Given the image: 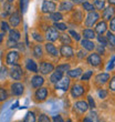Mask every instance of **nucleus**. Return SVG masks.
Here are the masks:
<instances>
[{"instance_id":"obj_44","label":"nucleus","mask_w":115,"mask_h":122,"mask_svg":"<svg viewBox=\"0 0 115 122\" xmlns=\"http://www.w3.org/2000/svg\"><path fill=\"white\" fill-rule=\"evenodd\" d=\"M87 103H89V107L91 108V109H95V107H96V104H95V101H94V99H93L91 96H89L87 97Z\"/></svg>"},{"instance_id":"obj_7","label":"nucleus","mask_w":115,"mask_h":122,"mask_svg":"<svg viewBox=\"0 0 115 122\" xmlns=\"http://www.w3.org/2000/svg\"><path fill=\"white\" fill-rule=\"evenodd\" d=\"M39 71H40V73H42V74L52 73V72L54 71V66H53L51 62H48V61H41V62H40Z\"/></svg>"},{"instance_id":"obj_28","label":"nucleus","mask_w":115,"mask_h":122,"mask_svg":"<svg viewBox=\"0 0 115 122\" xmlns=\"http://www.w3.org/2000/svg\"><path fill=\"white\" fill-rule=\"evenodd\" d=\"M49 19H51L52 21H54V22H60L61 20L63 19V16H62V13L61 12H52L49 15Z\"/></svg>"},{"instance_id":"obj_36","label":"nucleus","mask_w":115,"mask_h":122,"mask_svg":"<svg viewBox=\"0 0 115 122\" xmlns=\"http://www.w3.org/2000/svg\"><path fill=\"white\" fill-rule=\"evenodd\" d=\"M57 70H59V71H61V72H65V71H69L70 70V64L69 63H64V64H59L57 67Z\"/></svg>"},{"instance_id":"obj_1","label":"nucleus","mask_w":115,"mask_h":122,"mask_svg":"<svg viewBox=\"0 0 115 122\" xmlns=\"http://www.w3.org/2000/svg\"><path fill=\"white\" fill-rule=\"evenodd\" d=\"M99 19H100L99 12H96V11H91V12H89L85 18V22H84L85 23V27H87V28L94 27L96 23L99 22Z\"/></svg>"},{"instance_id":"obj_17","label":"nucleus","mask_w":115,"mask_h":122,"mask_svg":"<svg viewBox=\"0 0 115 122\" xmlns=\"http://www.w3.org/2000/svg\"><path fill=\"white\" fill-rule=\"evenodd\" d=\"M110 80V74L106 73V72H103V73H99L95 77V82L100 86H103L105 84L107 81Z\"/></svg>"},{"instance_id":"obj_13","label":"nucleus","mask_w":115,"mask_h":122,"mask_svg":"<svg viewBox=\"0 0 115 122\" xmlns=\"http://www.w3.org/2000/svg\"><path fill=\"white\" fill-rule=\"evenodd\" d=\"M55 89L62 91H67L70 89V78H62L58 83H55Z\"/></svg>"},{"instance_id":"obj_55","label":"nucleus","mask_w":115,"mask_h":122,"mask_svg":"<svg viewBox=\"0 0 115 122\" xmlns=\"http://www.w3.org/2000/svg\"><path fill=\"white\" fill-rule=\"evenodd\" d=\"M16 48H18L19 50H21V51H24V46H23V43H21V42H18V43H17Z\"/></svg>"},{"instance_id":"obj_62","label":"nucleus","mask_w":115,"mask_h":122,"mask_svg":"<svg viewBox=\"0 0 115 122\" xmlns=\"http://www.w3.org/2000/svg\"><path fill=\"white\" fill-rule=\"evenodd\" d=\"M55 1H57V0H55Z\"/></svg>"},{"instance_id":"obj_16","label":"nucleus","mask_w":115,"mask_h":122,"mask_svg":"<svg viewBox=\"0 0 115 122\" xmlns=\"http://www.w3.org/2000/svg\"><path fill=\"white\" fill-rule=\"evenodd\" d=\"M45 51L48 52L49 56H51L53 58H58V56H59V52L58 51V49L55 48V46L51 42H48V43H45Z\"/></svg>"},{"instance_id":"obj_2","label":"nucleus","mask_w":115,"mask_h":122,"mask_svg":"<svg viewBox=\"0 0 115 122\" xmlns=\"http://www.w3.org/2000/svg\"><path fill=\"white\" fill-rule=\"evenodd\" d=\"M20 59V55L17 50H10L6 56V63L8 66H14V64H18V61Z\"/></svg>"},{"instance_id":"obj_54","label":"nucleus","mask_w":115,"mask_h":122,"mask_svg":"<svg viewBox=\"0 0 115 122\" xmlns=\"http://www.w3.org/2000/svg\"><path fill=\"white\" fill-rule=\"evenodd\" d=\"M114 62H115V56L112 58V60L110 61L109 66H107V70H111V69H113V67H114Z\"/></svg>"},{"instance_id":"obj_58","label":"nucleus","mask_w":115,"mask_h":122,"mask_svg":"<svg viewBox=\"0 0 115 122\" xmlns=\"http://www.w3.org/2000/svg\"><path fill=\"white\" fill-rule=\"evenodd\" d=\"M107 1H109V3L111 6H112V5H115V0H107Z\"/></svg>"},{"instance_id":"obj_48","label":"nucleus","mask_w":115,"mask_h":122,"mask_svg":"<svg viewBox=\"0 0 115 122\" xmlns=\"http://www.w3.org/2000/svg\"><path fill=\"white\" fill-rule=\"evenodd\" d=\"M96 50H97V53L99 55H105V47L102 45H99L96 47Z\"/></svg>"},{"instance_id":"obj_40","label":"nucleus","mask_w":115,"mask_h":122,"mask_svg":"<svg viewBox=\"0 0 115 122\" xmlns=\"http://www.w3.org/2000/svg\"><path fill=\"white\" fill-rule=\"evenodd\" d=\"M69 35H70L75 41H80L81 40V36L79 35L77 31H74V30H70V31H69Z\"/></svg>"},{"instance_id":"obj_43","label":"nucleus","mask_w":115,"mask_h":122,"mask_svg":"<svg viewBox=\"0 0 115 122\" xmlns=\"http://www.w3.org/2000/svg\"><path fill=\"white\" fill-rule=\"evenodd\" d=\"M97 94H99L100 99H105V98H107L109 92H107L106 90H104V89H100V90L97 91Z\"/></svg>"},{"instance_id":"obj_23","label":"nucleus","mask_w":115,"mask_h":122,"mask_svg":"<svg viewBox=\"0 0 115 122\" xmlns=\"http://www.w3.org/2000/svg\"><path fill=\"white\" fill-rule=\"evenodd\" d=\"M74 7V3L69 1V0H65L63 2L60 3V6H59V10L60 11H71V10L73 9Z\"/></svg>"},{"instance_id":"obj_18","label":"nucleus","mask_w":115,"mask_h":122,"mask_svg":"<svg viewBox=\"0 0 115 122\" xmlns=\"http://www.w3.org/2000/svg\"><path fill=\"white\" fill-rule=\"evenodd\" d=\"M81 46L82 48L86 51H93L95 49V43L92 41V40H89V39H83L81 40Z\"/></svg>"},{"instance_id":"obj_8","label":"nucleus","mask_w":115,"mask_h":122,"mask_svg":"<svg viewBox=\"0 0 115 122\" xmlns=\"http://www.w3.org/2000/svg\"><path fill=\"white\" fill-rule=\"evenodd\" d=\"M85 93V88L80 83H75L71 88V96L73 98H80Z\"/></svg>"},{"instance_id":"obj_53","label":"nucleus","mask_w":115,"mask_h":122,"mask_svg":"<svg viewBox=\"0 0 115 122\" xmlns=\"http://www.w3.org/2000/svg\"><path fill=\"white\" fill-rule=\"evenodd\" d=\"M77 57H79V59H84L86 57V52L83 51V50H81V51L77 52Z\"/></svg>"},{"instance_id":"obj_51","label":"nucleus","mask_w":115,"mask_h":122,"mask_svg":"<svg viewBox=\"0 0 115 122\" xmlns=\"http://www.w3.org/2000/svg\"><path fill=\"white\" fill-rule=\"evenodd\" d=\"M110 29L113 32L115 31V17H113L112 19H111V21H110Z\"/></svg>"},{"instance_id":"obj_29","label":"nucleus","mask_w":115,"mask_h":122,"mask_svg":"<svg viewBox=\"0 0 115 122\" xmlns=\"http://www.w3.org/2000/svg\"><path fill=\"white\" fill-rule=\"evenodd\" d=\"M60 41L62 42V45H72V39H71L70 35H67V33H63V35L60 36Z\"/></svg>"},{"instance_id":"obj_37","label":"nucleus","mask_w":115,"mask_h":122,"mask_svg":"<svg viewBox=\"0 0 115 122\" xmlns=\"http://www.w3.org/2000/svg\"><path fill=\"white\" fill-rule=\"evenodd\" d=\"M8 99V93H7V90L3 89V88H0V102L2 101H6Z\"/></svg>"},{"instance_id":"obj_12","label":"nucleus","mask_w":115,"mask_h":122,"mask_svg":"<svg viewBox=\"0 0 115 122\" xmlns=\"http://www.w3.org/2000/svg\"><path fill=\"white\" fill-rule=\"evenodd\" d=\"M74 110L77 111V113H85L87 110H89V103L86 102V101H77V102L74 103Z\"/></svg>"},{"instance_id":"obj_27","label":"nucleus","mask_w":115,"mask_h":122,"mask_svg":"<svg viewBox=\"0 0 115 122\" xmlns=\"http://www.w3.org/2000/svg\"><path fill=\"white\" fill-rule=\"evenodd\" d=\"M106 39H107L110 48L112 47L113 49H115V36H114V33L111 31H107L106 32Z\"/></svg>"},{"instance_id":"obj_6","label":"nucleus","mask_w":115,"mask_h":122,"mask_svg":"<svg viewBox=\"0 0 115 122\" xmlns=\"http://www.w3.org/2000/svg\"><path fill=\"white\" fill-rule=\"evenodd\" d=\"M59 38H60L59 30H57L54 27H49L47 29V31H45V39L49 42H53L55 40H58Z\"/></svg>"},{"instance_id":"obj_9","label":"nucleus","mask_w":115,"mask_h":122,"mask_svg":"<svg viewBox=\"0 0 115 122\" xmlns=\"http://www.w3.org/2000/svg\"><path fill=\"white\" fill-rule=\"evenodd\" d=\"M55 9H57V5H55L53 1H50V0H44L43 3H42V12L43 13H52L54 12Z\"/></svg>"},{"instance_id":"obj_52","label":"nucleus","mask_w":115,"mask_h":122,"mask_svg":"<svg viewBox=\"0 0 115 122\" xmlns=\"http://www.w3.org/2000/svg\"><path fill=\"white\" fill-rule=\"evenodd\" d=\"M53 122H64V120L60 114H57V116L53 117Z\"/></svg>"},{"instance_id":"obj_50","label":"nucleus","mask_w":115,"mask_h":122,"mask_svg":"<svg viewBox=\"0 0 115 122\" xmlns=\"http://www.w3.org/2000/svg\"><path fill=\"white\" fill-rule=\"evenodd\" d=\"M1 29H2V32L9 31V25H8L6 21H2V22H1Z\"/></svg>"},{"instance_id":"obj_20","label":"nucleus","mask_w":115,"mask_h":122,"mask_svg":"<svg viewBox=\"0 0 115 122\" xmlns=\"http://www.w3.org/2000/svg\"><path fill=\"white\" fill-rule=\"evenodd\" d=\"M62 78H63V72H61V71H59V70H55V71H53L51 73V76H50V82L55 84V83H58Z\"/></svg>"},{"instance_id":"obj_61","label":"nucleus","mask_w":115,"mask_h":122,"mask_svg":"<svg viewBox=\"0 0 115 122\" xmlns=\"http://www.w3.org/2000/svg\"><path fill=\"white\" fill-rule=\"evenodd\" d=\"M3 1H5V0H0V2H3Z\"/></svg>"},{"instance_id":"obj_57","label":"nucleus","mask_w":115,"mask_h":122,"mask_svg":"<svg viewBox=\"0 0 115 122\" xmlns=\"http://www.w3.org/2000/svg\"><path fill=\"white\" fill-rule=\"evenodd\" d=\"M3 37H5V33H0V45H1V42H2V39H3Z\"/></svg>"},{"instance_id":"obj_25","label":"nucleus","mask_w":115,"mask_h":122,"mask_svg":"<svg viewBox=\"0 0 115 122\" xmlns=\"http://www.w3.org/2000/svg\"><path fill=\"white\" fill-rule=\"evenodd\" d=\"M82 69L81 68H75V69H72V70H69L67 71V77L69 78H73V79H75V78H79L82 74Z\"/></svg>"},{"instance_id":"obj_10","label":"nucleus","mask_w":115,"mask_h":122,"mask_svg":"<svg viewBox=\"0 0 115 122\" xmlns=\"http://www.w3.org/2000/svg\"><path fill=\"white\" fill-rule=\"evenodd\" d=\"M23 92H24V86H23V83L17 81V82H13L11 84V93H12V96H16V97L22 96Z\"/></svg>"},{"instance_id":"obj_32","label":"nucleus","mask_w":115,"mask_h":122,"mask_svg":"<svg viewBox=\"0 0 115 122\" xmlns=\"http://www.w3.org/2000/svg\"><path fill=\"white\" fill-rule=\"evenodd\" d=\"M93 5L95 7V9L102 10L105 7V0H93Z\"/></svg>"},{"instance_id":"obj_56","label":"nucleus","mask_w":115,"mask_h":122,"mask_svg":"<svg viewBox=\"0 0 115 122\" xmlns=\"http://www.w3.org/2000/svg\"><path fill=\"white\" fill-rule=\"evenodd\" d=\"M82 122H93V121H92V119H91L90 117H85V118L82 120Z\"/></svg>"},{"instance_id":"obj_22","label":"nucleus","mask_w":115,"mask_h":122,"mask_svg":"<svg viewBox=\"0 0 115 122\" xmlns=\"http://www.w3.org/2000/svg\"><path fill=\"white\" fill-rule=\"evenodd\" d=\"M114 13H115V9L112 8V7H107L105 9L103 10V13L102 16L104 18V20H111L114 17Z\"/></svg>"},{"instance_id":"obj_21","label":"nucleus","mask_w":115,"mask_h":122,"mask_svg":"<svg viewBox=\"0 0 115 122\" xmlns=\"http://www.w3.org/2000/svg\"><path fill=\"white\" fill-rule=\"evenodd\" d=\"M26 68H27V70L28 71H31V72H34V73L39 72L38 66H37V63H35V61L32 60V59H28V60H27Z\"/></svg>"},{"instance_id":"obj_11","label":"nucleus","mask_w":115,"mask_h":122,"mask_svg":"<svg viewBox=\"0 0 115 122\" xmlns=\"http://www.w3.org/2000/svg\"><path fill=\"white\" fill-rule=\"evenodd\" d=\"M60 53L63 58L69 59V58H72L74 56V50L71 46L63 45V46H61V48H60Z\"/></svg>"},{"instance_id":"obj_24","label":"nucleus","mask_w":115,"mask_h":122,"mask_svg":"<svg viewBox=\"0 0 115 122\" xmlns=\"http://www.w3.org/2000/svg\"><path fill=\"white\" fill-rule=\"evenodd\" d=\"M96 32L95 30L91 29V28H86V29L83 30V32H82V36H83L84 39H89V40H92V39H94L96 37Z\"/></svg>"},{"instance_id":"obj_31","label":"nucleus","mask_w":115,"mask_h":122,"mask_svg":"<svg viewBox=\"0 0 115 122\" xmlns=\"http://www.w3.org/2000/svg\"><path fill=\"white\" fill-rule=\"evenodd\" d=\"M32 50H33V56H34L35 58L40 59L42 57V47L40 45H35Z\"/></svg>"},{"instance_id":"obj_34","label":"nucleus","mask_w":115,"mask_h":122,"mask_svg":"<svg viewBox=\"0 0 115 122\" xmlns=\"http://www.w3.org/2000/svg\"><path fill=\"white\" fill-rule=\"evenodd\" d=\"M57 30H59V31H65V30L67 29V27L65 23L63 22H54V26H53Z\"/></svg>"},{"instance_id":"obj_38","label":"nucleus","mask_w":115,"mask_h":122,"mask_svg":"<svg viewBox=\"0 0 115 122\" xmlns=\"http://www.w3.org/2000/svg\"><path fill=\"white\" fill-rule=\"evenodd\" d=\"M97 41L101 43L102 46H104V47H106V46H109V42H107V39H106V37H103L102 35H99L97 37Z\"/></svg>"},{"instance_id":"obj_35","label":"nucleus","mask_w":115,"mask_h":122,"mask_svg":"<svg viewBox=\"0 0 115 122\" xmlns=\"http://www.w3.org/2000/svg\"><path fill=\"white\" fill-rule=\"evenodd\" d=\"M93 76V71L91 70H87L84 72V74H82V77H81V80L82 81H89L91 79V77Z\"/></svg>"},{"instance_id":"obj_41","label":"nucleus","mask_w":115,"mask_h":122,"mask_svg":"<svg viewBox=\"0 0 115 122\" xmlns=\"http://www.w3.org/2000/svg\"><path fill=\"white\" fill-rule=\"evenodd\" d=\"M73 18L77 20V22L82 21V18H83V16H82V12H81L80 10H75V12L73 13Z\"/></svg>"},{"instance_id":"obj_19","label":"nucleus","mask_w":115,"mask_h":122,"mask_svg":"<svg viewBox=\"0 0 115 122\" xmlns=\"http://www.w3.org/2000/svg\"><path fill=\"white\" fill-rule=\"evenodd\" d=\"M107 29V23L105 20H101L95 25V32L97 35H103L104 32H106Z\"/></svg>"},{"instance_id":"obj_59","label":"nucleus","mask_w":115,"mask_h":122,"mask_svg":"<svg viewBox=\"0 0 115 122\" xmlns=\"http://www.w3.org/2000/svg\"><path fill=\"white\" fill-rule=\"evenodd\" d=\"M74 2L75 3H81V0H74Z\"/></svg>"},{"instance_id":"obj_15","label":"nucleus","mask_w":115,"mask_h":122,"mask_svg":"<svg viewBox=\"0 0 115 122\" xmlns=\"http://www.w3.org/2000/svg\"><path fill=\"white\" fill-rule=\"evenodd\" d=\"M20 22H21V18H20L19 12L14 11V12H12L11 15H10L9 23H10V26H11V27L16 28V27H18L20 25Z\"/></svg>"},{"instance_id":"obj_26","label":"nucleus","mask_w":115,"mask_h":122,"mask_svg":"<svg viewBox=\"0 0 115 122\" xmlns=\"http://www.w3.org/2000/svg\"><path fill=\"white\" fill-rule=\"evenodd\" d=\"M9 38L18 42L20 40V38H21V35H20V32L18 31V30L13 28V29L9 30Z\"/></svg>"},{"instance_id":"obj_46","label":"nucleus","mask_w":115,"mask_h":122,"mask_svg":"<svg viewBox=\"0 0 115 122\" xmlns=\"http://www.w3.org/2000/svg\"><path fill=\"white\" fill-rule=\"evenodd\" d=\"M17 43L18 42L14 41V40H12V39H8V41H7V47L8 48H16L17 47Z\"/></svg>"},{"instance_id":"obj_39","label":"nucleus","mask_w":115,"mask_h":122,"mask_svg":"<svg viewBox=\"0 0 115 122\" xmlns=\"http://www.w3.org/2000/svg\"><path fill=\"white\" fill-rule=\"evenodd\" d=\"M32 38L34 39L37 42H42L44 40V38L42 37V35L39 33V32H32Z\"/></svg>"},{"instance_id":"obj_3","label":"nucleus","mask_w":115,"mask_h":122,"mask_svg":"<svg viewBox=\"0 0 115 122\" xmlns=\"http://www.w3.org/2000/svg\"><path fill=\"white\" fill-rule=\"evenodd\" d=\"M9 74H10V78H11L12 80H16V81L21 80V78H22V76H23L22 68L20 67L19 64H14L9 70Z\"/></svg>"},{"instance_id":"obj_30","label":"nucleus","mask_w":115,"mask_h":122,"mask_svg":"<svg viewBox=\"0 0 115 122\" xmlns=\"http://www.w3.org/2000/svg\"><path fill=\"white\" fill-rule=\"evenodd\" d=\"M23 122H37V118H35V113L33 111H29L24 117Z\"/></svg>"},{"instance_id":"obj_5","label":"nucleus","mask_w":115,"mask_h":122,"mask_svg":"<svg viewBox=\"0 0 115 122\" xmlns=\"http://www.w3.org/2000/svg\"><path fill=\"white\" fill-rule=\"evenodd\" d=\"M48 89L44 87H41V88H38L34 92V99L35 101H38V102H43L47 100L48 98Z\"/></svg>"},{"instance_id":"obj_42","label":"nucleus","mask_w":115,"mask_h":122,"mask_svg":"<svg viewBox=\"0 0 115 122\" xmlns=\"http://www.w3.org/2000/svg\"><path fill=\"white\" fill-rule=\"evenodd\" d=\"M38 122H51V119L47 114H40L38 118Z\"/></svg>"},{"instance_id":"obj_4","label":"nucleus","mask_w":115,"mask_h":122,"mask_svg":"<svg viewBox=\"0 0 115 122\" xmlns=\"http://www.w3.org/2000/svg\"><path fill=\"white\" fill-rule=\"evenodd\" d=\"M86 61L90 66H92L93 68L100 67L101 63H102V58H101V55H99L97 52L96 53H91V55L86 58Z\"/></svg>"},{"instance_id":"obj_60","label":"nucleus","mask_w":115,"mask_h":122,"mask_svg":"<svg viewBox=\"0 0 115 122\" xmlns=\"http://www.w3.org/2000/svg\"><path fill=\"white\" fill-rule=\"evenodd\" d=\"M13 1H14V0H8V2H10V3H12Z\"/></svg>"},{"instance_id":"obj_47","label":"nucleus","mask_w":115,"mask_h":122,"mask_svg":"<svg viewBox=\"0 0 115 122\" xmlns=\"http://www.w3.org/2000/svg\"><path fill=\"white\" fill-rule=\"evenodd\" d=\"M109 88H110V90H111V91L115 92V76H113V77L111 78V81H110Z\"/></svg>"},{"instance_id":"obj_45","label":"nucleus","mask_w":115,"mask_h":122,"mask_svg":"<svg viewBox=\"0 0 115 122\" xmlns=\"http://www.w3.org/2000/svg\"><path fill=\"white\" fill-rule=\"evenodd\" d=\"M8 76V70L6 67H1L0 69V79H6V77Z\"/></svg>"},{"instance_id":"obj_49","label":"nucleus","mask_w":115,"mask_h":122,"mask_svg":"<svg viewBox=\"0 0 115 122\" xmlns=\"http://www.w3.org/2000/svg\"><path fill=\"white\" fill-rule=\"evenodd\" d=\"M90 118L92 119L93 122H97V113L95 111H91L90 112Z\"/></svg>"},{"instance_id":"obj_33","label":"nucleus","mask_w":115,"mask_h":122,"mask_svg":"<svg viewBox=\"0 0 115 122\" xmlns=\"http://www.w3.org/2000/svg\"><path fill=\"white\" fill-rule=\"evenodd\" d=\"M82 7H83V9L85 10V11H87V12L94 11V9H95L94 5H92V3L87 2V1H85V2H82Z\"/></svg>"},{"instance_id":"obj_14","label":"nucleus","mask_w":115,"mask_h":122,"mask_svg":"<svg viewBox=\"0 0 115 122\" xmlns=\"http://www.w3.org/2000/svg\"><path fill=\"white\" fill-rule=\"evenodd\" d=\"M44 83V78L40 76V74H35L31 78V86L32 88L34 89H38V88H41Z\"/></svg>"}]
</instances>
